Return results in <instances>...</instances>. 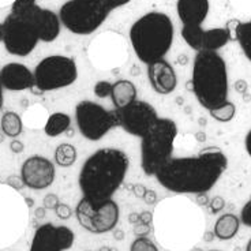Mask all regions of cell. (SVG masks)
<instances>
[{
  "label": "cell",
  "instance_id": "cell-1",
  "mask_svg": "<svg viewBox=\"0 0 251 251\" xmlns=\"http://www.w3.org/2000/svg\"><path fill=\"white\" fill-rule=\"evenodd\" d=\"M228 168V158L217 146H207L198 154L172 157L157 172V183L174 194H202L217 184Z\"/></svg>",
  "mask_w": 251,
  "mask_h": 251
},
{
  "label": "cell",
  "instance_id": "cell-2",
  "mask_svg": "<svg viewBox=\"0 0 251 251\" xmlns=\"http://www.w3.org/2000/svg\"><path fill=\"white\" fill-rule=\"evenodd\" d=\"M130 168L127 153L116 148L99 149L82 164L78 184L82 197L93 205L112 200L125 183Z\"/></svg>",
  "mask_w": 251,
  "mask_h": 251
},
{
  "label": "cell",
  "instance_id": "cell-3",
  "mask_svg": "<svg viewBox=\"0 0 251 251\" xmlns=\"http://www.w3.org/2000/svg\"><path fill=\"white\" fill-rule=\"evenodd\" d=\"M190 83L197 101L206 111L228 101L229 81L224 57L214 50L197 52Z\"/></svg>",
  "mask_w": 251,
  "mask_h": 251
},
{
  "label": "cell",
  "instance_id": "cell-4",
  "mask_svg": "<svg viewBox=\"0 0 251 251\" xmlns=\"http://www.w3.org/2000/svg\"><path fill=\"white\" fill-rule=\"evenodd\" d=\"M175 27L170 15L160 11L145 14L132 24L130 43L135 56L146 66L168 55L174 44Z\"/></svg>",
  "mask_w": 251,
  "mask_h": 251
},
{
  "label": "cell",
  "instance_id": "cell-5",
  "mask_svg": "<svg viewBox=\"0 0 251 251\" xmlns=\"http://www.w3.org/2000/svg\"><path fill=\"white\" fill-rule=\"evenodd\" d=\"M177 126L170 118H158L141 138V168L153 176L174 157Z\"/></svg>",
  "mask_w": 251,
  "mask_h": 251
},
{
  "label": "cell",
  "instance_id": "cell-6",
  "mask_svg": "<svg viewBox=\"0 0 251 251\" xmlns=\"http://www.w3.org/2000/svg\"><path fill=\"white\" fill-rule=\"evenodd\" d=\"M27 219L25 198L7 183H0V249L10 247L22 236Z\"/></svg>",
  "mask_w": 251,
  "mask_h": 251
},
{
  "label": "cell",
  "instance_id": "cell-7",
  "mask_svg": "<svg viewBox=\"0 0 251 251\" xmlns=\"http://www.w3.org/2000/svg\"><path fill=\"white\" fill-rule=\"evenodd\" d=\"M109 11L97 0H69L59 11L62 25L76 36H89L109 17Z\"/></svg>",
  "mask_w": 251,
  "mask_h": 251
},
{
  "label": "cell",
  "instance_id": "cell-8",
  "mask_svg": "<svg viewBox=\"0 0 251 251\" xmlns=\"http://www.w3.org/2000/svg\"><path fill=\"white\" fill-rule=\"evenodd\" d=\"M34 74V94L53 92L69 88L78 79V66L73 57L64 55H50L44 57L36 66Z\"/></svg>",
  "mask_w": 251,
  "mask_h": 251
},
{
  "label": "cell",
  "instance_id": "cell-9",
  "mask_svg": "<svg viewBox=\"0 0 251 251\" xmlns=\"http://www.w3.org/2000/svg\"><path fill=\"white\" fill-rule=\"evenodd\" d=\"M75 122L78 131L88 141H101L115 127H119L115 109L109 111L99 102L83 100L75 107Z\"/></svg>",
  "mask_w": 251,
  "mask_h": 251
},
{
  "label": "cell",
  "instance_id": "cell-10",
  "mask_svg": "<svg viewBox=\"0 0 251 251\" xmlns=\"http://www.w3.org/2000/svg\"><path fill=\"white\" fill-rule=\"evenodd\" d=\"M75 216L83 229L90 233L102 235L116 228L119 223L120 209L113 200H108L101 205H93L82 197L75 207Z\"/></svg>",
  "mask_w": 251,
  "mask_h": 251
},
{
  "label": "cell",
  "instance_id": "cell-11",
  "mask_svg": "<svg viewBox=\"0 0 251 251\" xmlns=\"http://www.w3.org/2000/svg\"><path fill=\"white\" fill-rule=\"evenodd\" d=\"M4 25V48L14 56L24 57L30 55L37 47L38 38L34 27L22 15L10 13L3 22Z\"/></svg>",
  "mask_w": 251,
  "mask_h": 251
},
{
  "label": "cell",
  "instance_id": "cell-12",
  "mask_svg": "<svg viewBox=\"0 0 251 251\" xmlns=\"http://www.w3.org/2000/svg\"><path fill=\"white\" fill-rule=\"evenodd\" d=\"M115 112L120 128L137 138H142L160 118L156 108L142 100H135L126 107L115 109Z\"/></svg>",
  "mask_w": 251,
  "mask_h": 251
},
{
  "label": "cell",
  "instance_id": "cell-13",
  "mask_svg": "<svg viewBox=\"0 0 251 251\" xmlns=\"http://www.w3.org/2000/svg\"><path fill=\"white\" fill-rule=\"evenodd\" d=\"M74 240L75 235L69 226L47 223L36 229L29 251H66L73 247Z\"/></svg>",
  "mask_w": 251,
  "mask_h": 251
},
{
  "label": "cell",
  "instance_id": "cell-14",
  "mask_svg": "<svg viewBox=\"0 0 251 251\" xmlns=\"http://www.w3.org/2000/svg\"><path fill=\"white\" fill-rule=\"evenodd\" d=\"M55 164L44 156L26 158L21 167V177L26 187L31 190H45L55 182Z\"/></svg>",
  "mask_w": 251,
  "mask_h": 251
},
{
  "label": "cell",
  "instance_id": "cell-15",
  "mask_svg": "<svg viewBox=\"0 0 251 251\" xmlns=\"http://www.w3.org/2000/svg\"><path fill=\"white\" fill-rule=\"evenodd\" d=\"M34 27L40 41L43 43H53L60 34V18L59 14L53 13L52 10L43 8L40 6H33L26 13L21 14Z\"/></svg>",
  "mask_w": 251,
  "mask_h": 251
},
{
  "label": "cell",
  "instance_id": "cell-16",
  "mask_svg": "<svg viewBox=\"0 0 251 251\" xmlns=\"http://www.w3.org/2000/svg\"><path fill=\"white\" fill-rule=\"evenodd\" d=\"M148 79L151 83V89L157 94L167 96L175 92L177 88V75L175 69L172 67L170 62L165 59H160L157 62L148 64Z\"/></svg>",
  "mask_w": 251,
  "mask_h": 251
},
{
  "label": "cell",
  "instance_id": "cell-17",
  "mask_svg": "<svg viewBox=\"0 0 251 251\" xmlns=\"http://www.w3.org/2000/svg\"><path fill=\"white\" fill-rule=\"evenodd\" d=\"M1 86L10 92H22L34 88V74L22 63H7L0 70Z\"/></svg>",
  "mask_w": 251,
  "mask_h": 251
},
{
  "label": "cell",
  "instance_id": "cell-18",
  "mask_svg": "<svg viewBox=\"0 0 251 251\" xmlns=\"http://www.w3.org/2000/svg\"><path fill=\"white\" fill-rule=\"evenodd\" d=\"M209 0H177L176 11L183 26H202L209 15Z\"/></svg>",
  "mask_w": 251,
  "mask_h": 251
},
{
  "label": "cell",
  "instance_id": "cell-19",
  "mask_svg": "<svg viewBox=\"0 0 251 251\" xmlns=\"http://www.w3.org/2000/svg\"><path fill=\"white\" fill-rule=\"evenodd\" d=\"M137 96H138V90H137V86L134 85V82L128 81V79H119L112 83L111 100H112L115 109L123 108L135 100H138Z\"/></svg>",
  "mask_w": 251,
  "mask_h": 251
},
{
  "label": "cell",
  "instance_id": "cell-20",
  "mask_svg": "<svg viewBox=\"0 0 251 251\" xmlns=\"http://www.w3.org/2000/svg\"><path fill=\"white\" fill-rule=\"evenodd\" d=\"M240 219L232 213H226L220 216L214 224V236L220 240H229L236 236L240 228Z\"/></svg>",
  "mask_w": 251,
  "mask_h": 251
},
{
  "label": "cell",
  "instance_id": "cell-21",
  "mask_svg": "<svg viewBox=\"0 0 251 251\" xmlns=\"http://www.w3.org/2000/svg\"><path fill=\"white\" fill-rule=\"evenodd\" d=\"M231 41L229 33L226 27H213L203 30V38H202V50H214L217 52L221 48H224Z\"/></svg>",
  "mask_w": 251,
  "mask_h": 251
},
{
  "label": "cell",
  "instance_id": "cell-22",
  "mask_svg": "<svg viewBox=\"0 0 251 251\" xmlns=\"http://www.w3.org/2000/svg\"><path fill=\"white\" fill-rule=\"evenodd\" d=\"M70 127H71L70 115L64 112H53L50 113L47 122H45L44 132L45 135L50 138H56L62 134H66Z\"/></svg>",
  "mask_w": 251,
  "mask_h": 251
},
{
  "label": "cell",
  "instance_id": "cell-23",
  "mask_svg": "<svg viewBox=\"0 0 251 251\" xmlns=\"http://www.w3.org/2000/svg\"><path fill=\"white\" fill-rule=\"evenodd\" d=\"M0 130L3 132V135L15 139L24 131V120L17 112L7 111L3 113L0 119Z\"/></svg>",
  "mask_w": 251,
  "mask_h": 251
},
{
  "label": "cell",
  "instance_id": "cell-24",
  "mask_svg": "<svg viewBox=\"0 0 251 251\" xmlns=\"http://www.w3.org/2000/svg\"><path fill=\"white\" fill-rule=\"evenodd\" d=\"M76 149L74 145L71 144H60L55 151V163L62 168L73 167L76 161Z\"/></svg>",
  "mask_w": 251,
  "mask_h": 251
},
{
  "label": "cell",
  "instance_id": "cell-25",
  "mask_svg": "<svg viewBox=\"0 0 251 251\" xmlns=\"http://www.w3.org/2000/svg\"><path fill=\"white\" fill-rule=\"evenodd\" d=\"M203 30L202 26H183L182 37L186 41V44L194 50L195 52L202 50V38H203Z\"/></svg>",
  "mask_w": 251,
  "mask_h": 251
},
{
  "label": "cell",
  "instance_id": "cell-26",
  "mask_svg": "<svg viewBox=\"0 0 251 251\" xmlns=\"http://www.w3.org/2000/svg\"><path fill=\"white\" fill-rule=\"evenodd\" d=\"M236 41L240 45V50L245 53V56L251 62V19L239 25Z\"/></svg>",
  "mask_w": 251,
  "mask_h": 251
},
{
  "label": "cell",
  "instance_id": "cell-27",
  "mask_svg": "<svg viewBox=\"0 0 251 251\" xmlns=\"http://www.w3.org/2000/svg\"><path fill=\"white\" fill-rule=\"evenodd\" d=\"M209 113H210V116L214 120H217L220 123H228V122H231L235 118V115H236V107H235V104L231 102V101H226L220 107L210 109Z\"/></svg>",
  "mask_w": 251,
  "mask_h": 251
},
{
  "label": "cell",
  "instance_id": "cell-28",
  "mask_svg": "<svg viewBox=\"0 0 251 251\" xmlns=\"http://www.w3.org/2000/svg\"><path fill=\"white\" fill-rule=\"evenodd\" d=\"M48 119V116H47V111H45L44 108L40 107V105H34V107H31L27 112H26L25 120L26 123L29 127H40V126H45V122Z\"/></svg>",
  "mask_w": 251,
  "mask_h": 251
},
{
  "label": "cell",
  "instance_id": "cell-29",
  "mask_svg": "<svg viewBox=\"0 0 251 251\" xmlns=\"http://www.w3.org/2000/svg\"><path fill=\"white\" fill-rule=\"evenodd\" d=\"M130 251H158V247L148 236H138L130 246Z\"/></svg>",
  "mask_w": 251,
  "mask_h": 251
},
{
  "label": "cell",
  "instance_id": "cell-30",
  "mask_svg": "<svg viewBox=\"0 0 251 251\" xmlns=\"http://www.w3.org/2000/svg\"><path fill=\"white\" fill-rule=\"evenodd\" d=\"M93 93L96 97L99 99H107V97H111V93H112V83L108 81H99L96 82L93 88Z\"/></svg>",
  "mask_w": 251,
  "mask_h": 251
},
{
  "label": "cell",
  "instance_id": "cell-31",
  "mask_svg": "<svg viewBox=\"0 0 251 251\" xmlns=\"http://www.w3.org/2000/svg\"><path fill=\"white\" fill-rule=\"evenodd\" d=\"M33 6H36V0H14L11 3V13L21 15Z\"/></svg>",
  "mask_w": 251,
  "mask_h": 251
},
{
  "label": "cell",
  "instance_id": "cell-32",
  "mask_svg": "<svg viewBox=\"0 0 251 251\" xmlns=\"http://www.w3.org/2000/svg\"><path fill=\"white\" fill-rule=\"evenodd\" d=\"M97 1H99L102 7H105L109 13H112L113 10H118L120 7L128 4L131 0H97Z\"/></svg>",
  "mask_w": 251,
  "mask_h": 251
},
{
  "label": "cell",
  "instance_id": "cell-33",
  "mask_svg": "<svg viewBox=\"0 0 251 251\" xmlns=\"http://www.w3.org/2000/svg\"><path fill=\"white\" fill-rule=\"evenodd\" d=\"M224 207H226V200L223 197H219V195L214 197L213 200H210V202H209V209L213 214L220 213Z\"/></svg>",
  "mask_w": 251,
  "mask_h": 251
},
{
  "label": "cell",
  "instance_id": "cell-34",
  "mask_svg": "<svg viewBox=\"0 0 251 251\" xmlns=\"http://www.w3.org/2000/svg\"><path fill=\"white\" fill-rule=\"evenodd\" d=\"M55 213L60 220H69L73 216V209L67 203H59L55 209Z\"/></svg>",
  "mask_w": 251,
  "mask_h": 251
},
{
  "label": "cell",
  "instance_id": "cell-35",
  "mask_svg": "<svg viewBox=\"0 0 251 251\" xmlns=\"http://www.w3.org/2000/svg\"><path fill=\"white\" fill-rule=\"evenodd\" d=\"M240 221L245 224L246 226H250L251 228V200L246 202L245 206L242 207V212H240Z\"/></svg>",
  "mask_w": 251,
  "mask_h": 251
},
{
  "label": "cell",
  "instance_id": "cell-36",
  "mask_svg": "<svg viewBox=\"0 0 251 251\" xmlns=\"http://www.w3.org/2000/svg\"><path fill=\"white\" fill-rule=\"evenodd\" d=\"M43 203H44L45 209L55 210L57 205L60 203V200H59V197H57L56 194H52V193H50V194H47L44 197V201H43Z\"/></svg>",
  "mask_w": 251,
  "mask_h": 251
},
{
  "label": "cell",
  "instance_id": "cell-37",
  "mask_svg": "<svg viewBox=\"0 0 251 251\" xmlns=\"http://www.w3.org/2000/svg\"><path fill=\"white\" fill-rule=\"evenodd\" d=\"M240 24H242V22H240L239 19H231V21L226 24V29L228 30V33H229L231 41H236V34H238V29Z\"/></svg>",
  "mask_w": 251,
  "mask_h": 251
},
{
  "label": "cell",
  "instance_id": "cell-38",
  "mask_svg": "<svg viewBox=\"0 0 251 251\" xmlns=\"http://www.w3.org/2000/svg\"><path fill=\"white\" fill-rule=\"evenodd\" d=\"M151 224H144V223H137L135 226H134V233L137 235V236H148L149 233H151Z\"/></svg>",
  "mask_w": 251,
  "mask_h": 251
},
{
  "label": "cell",
  "instance_id": "cell-39",
  "mask_svg": "<svg viewBox=\"0 0 251 251\" xmlns=\"http://www.w3.org/2000/svg\"><path fill=\"white\" fill-rule=\"evenodd\" d=\"M7 184L11 186L13 188H15V190H18V191L25 186L24 182H22V177H18V176H10L8 180H7Z\"/></svg>",
  "mask_w": 251,
  "mask_h": 251
},
{
  "label": "cell",
  "instance_id": "cell-40",
  "mask_svg": "<svg viewBox=\"0 0 251 251\" xmlns=\"http://www.w3.org/2000/svg\"><path fill=\"white\" fill-rule=\"evenodd\" d=\"M142 200H144L145 203H148V205H154L157 202L156 191H154V190H146V193H145Z\"/></svg>",
  "mask_w": 251,
  "mask_h": 251
},
{
  "label": "cell",
  "instance_id": "cell-41",
  "mask_svg": "<svg viewBox=\"0 0 251 251\" xmlns=\"http://www.w3.org/2000/svg\"><path fill=\"white\" fill-rule=\"evenodd\" d=\"M10 149H11L13 153L19 154V153H22V151H25V145L22 144L21 141H18V139H13L11 144H10Z\"/></svg>",
  "mask_w": 251,
  "mask_h": 251
},
{
  "label": "cell",
  "instance_id": "cell-42",
  "mask_svg": "<svg viewBox=\"0 0 251 251\" xmlns=\"http://www.w3.org/2000/svg\"><path fill=\"white\" fill-rule=\"evenodd\" d=\"M195 197H197V198H195V202H197L198 206H206V205H209V202H210L209 197H207V193L197 194Z\"/></svg>",
  "mask_w": 251,
  "mask_h": 251
},
{
  "label": "cell",
  "instance_id": "cell-43",
  "mask_svg": "<svg viewBox=\"0 0 251 251\" xmlns=\"http://www.w3.org/2000/svg\"><path fill=\"white\" fill-rule=\"evenodd\" d=\"M139 221L144 224H151L153 223V213L151 212H142L139 213Z\"/></svg>",
  "mask_w": 251,
  "mask_h": 251
},
{
  "label": "cell",
  "instance_id": "cell-44",
  "mask_svg": "<svg viewBox=\"0 0 251 251\" xmlns=\"http://www.w3.org/2000/svg\"><path fill=\"white\" fill-rule=\"evenodd\" d=\"M235 90L240 94H245L247 92V82L243 81V79H239V81L235 82Z\"/></svg>",
  "mask_w": 251,
  "mask_h": 251
},
{
  "label": "cell",
  "instance_id": "cell-45",
  "mask_svg": "<svg viewBox=\"0 0 251 251\" xmlns=\"http://www.w3.org/2000/svg\"><path fill=\"white\" fill-rule=\"evenodd\" d=\"M146 190L148 188L145 187L144 184H135L134 186V194H135V197H138V198H144Z\"/></svg>",
  "mask_w": 251,
  "mask_h": 251
},
{
  "label": "cell",
  "instance_id": "cell-46",
  "mask_svg": "<svg viewBox=\"0 0 251 251\" xmlns=\"http://www.w3.org/2000/svg\"><path fill=\"white\" fill-rule=\"evenodd\" d=\"M245 149L247 151V154L251 157V130L247 134H246L245 137Z\"/></svg>",
  "mask_w": 251,
  "mask_h": 251
},
{
  "label": "cell",
  "instance_id": "cell-47",
  "mask_svg": "<svg viewBox=\"0 0 251 251\" xmlns=\"http://www.w3.org/2000/svg\"><path fill=\"white\" fill-rule=\"evenodd\" d=\"M216 238L214 236V232H210V231H207L202 235V240L203 242H206V243H210V242H213V239Z\"/></svg>",
  "mask_w": 251,
  "mask_h": 251
},
{
  "label": "cell",
  "instance_id": "cell-48",
  "mask_svg": "<svg viewBox=\"0 0 251 251\" xmlns=\"http://www.w3.org/2000/svg\"><path fill=\"white\" fill-rule=\"evenodd\" d=\"M128 223L135 226L137 223H139V214L138 213H130L128 214Z\"/></svg>",
  "mask_w": 251,
  "mask_h": 251
},
{
  "label": "cell",
  "instance_id": "cell-49",
  "mask_svg": "<svg viewBox=\"0 0 251 251\" xmlns=\"http://www.w3.org/2000/svg\"><path fill=\"white\" fill-rule=\"evenodd\" d=\"M34 213H36V217H37V219H43L45 216V207H38V209H36Z\"/></svg>",
  "mask_w": 251,
  "mask_h": 251
},
{
  "label": "cell",
  "instance_id": "cell-50",
  "mask_svg": "<svg viewBox=\"0 0 251 251\" xmlns=\"http://www.w3.org/2000/svg\"><path fill=\"white\" fill-rule=\"evenodd\" d=\"M3 86H1V82H0V111L3 108V102H4V93H3Z\"/></svg>",
  "mask_w": 251,
  "mask_h": 251
},
{
  "label": "cell",
  "instance_id": "cell-51",
  "mask_svg": "<svg viewBox=\"0 0 251 251\" xmlns=\"http://www.w3.org/2000/svg\"><path fill=\"white\" fill-rule=\"evenodd\" d=\"M113 236H115L116 240H123V238H125V233H123V231H120V229H116Z\"/></svg>",
  "mask_w": 251,
  "mask_h": 251
},
{
  "label": "cell",
  "instance_id": "cell-52",
  "mask_svg": "<svg viewBox=\"0 0 251 251\" xmlns=\"http://www.w3.org/2000/svg\"><path fill=\"white\" fill-rule=\"evenodd\" d=\"M197 139H198L200 142H205V141H206V135H205V132H198V134H197Z\"/></svg>",
  "mask_w": 251,
  "mask_h": 251
},
{
  "label": "cell",
  "instance_id": "cell-53",
  "mask_svg": "<svg viewBox=\"0 0 251 251\" xmlns=\"http://www.w3.org/2000/svg\"><path fill=\"white\" fill-rule=\"evenodd\" d=\"M3 40H4V25L0 24V43H3Z\"/></svg>",
  "mask_w": 251,
  "mask_h": 251
},
{
  "label": "cell",
  "instance_id": "cell-54",
  "mask_svg": "<svg viewBox=\"0 0 251 251\" xmlns=\"http://www.w3.org/2000/svg\"><path fill=\"white\" fill-rule=\"evenodd\" d=\"M8 1H11V3H13L14 0H0V7H3L4 4H7Z\"/></svg>",
  "mask_w": 251,
  "mask_h": 251
},
{
  "label": "cell",
  "instance_id": "cell-55",
  "mask_svg": "<svg viewBox=\"0 0 251 251\" xmlns=\"http://www.w3.org/2000/svg\"><path fill=\"white\" fill-rule=\"evenodd\" d=\"M246 251H251V239L249 240V243L246 246Z\"/></svg>",
  "mask_w": 251,
  "mask_h": 251
},
{
  "label": "cell",
  "instance_id": "cell-56",
  "mask_svg": "<svg viewBox=\"0 0 251 251\" xmlns=\"http://www.w3.org/2000/svg\"><path fill=\"white\" fill-rule=\"evenodd\" d=\"M99 251H111V249H108V247H101Z\"/></svg>",
  "mask_w": 251,
  "mask_h": 251
},
{
  "label": "cell",
  "instance_id": "cell-57",
  "mask_svg": "<svg viewBox=\"0 0 251 251\" xmlns=\"http://www.w3.org/2000/svg\"><path fill=\"white\" fill-rule=\"evenodd\" d=\"M191 251H202V249H200V247H194Z\"/></svg>",
  "mask_w": 251,
  "mask_h": 251
},
{
  "label": "cell",
  "instance_id": "cell-58",
  "mask_svg": "<svg viewBox=\"0 0 251 251\" xmlns=\"http://www.w3.org/2000/svg\"><path fill=\"white\" fill-rule=\"evenodd\" d=\"M210 251H220V250H210Z\"/></svg>",
  "mask_w": 251,
  "mask_h": 251
},
{
  "label": "cell",
  "instance_id": "cell-59",
  "mask_svg": "<svg viewBox=\"0 0 251 251\" xmlns=\"http://www.w3.org/2000/svg\"><path fill=\"white\" fill-rule=\"evenodd\" d=\"M86 251H90V250H86Z\"/></svg>",
  "mask_w": 251,
  "mask_h": 251
}]
</instances>
